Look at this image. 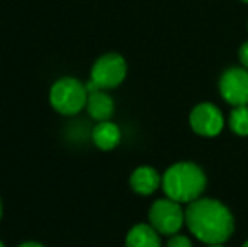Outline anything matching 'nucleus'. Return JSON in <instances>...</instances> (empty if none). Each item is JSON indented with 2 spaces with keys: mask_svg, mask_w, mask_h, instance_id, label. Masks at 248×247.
Returning <instances> with one entry per match:
<instances>
[{
  "mask_svg": "<svg viewBox=\"0 0 248 247\" xmlns=\"http://www.w3.org/2000/svg\"><path fill=\"white\" fill-rule=\"evenodd\" d=\"M186 225L204 244H225L235 231V218L225 203L201 197L186 208Z\"/></svg>",
  "mask_w": 248,
  "mask_h": 247,
  "instance_id": "nucleus-1",
  "label": "nucleus"
},
{
  "mask_svg": "<svg viewBox=\"0 0 248 247\" xmlns=\"http://www.w3.org/2000/svg\"><path fill=\"white\" fill-rule=\"evenodd\" d=\"M162 190L166 197L179 203H191L206 190V175L194 163H176L164 173Z\"/></svg>",
  "mask_w": 248,
  "mask_h": 247,
  "instance_id": "nucleus-2",
  "label": "nucleus"
},
{
  "mask_svg": "<svg viewBox=\"0 0 248 247\" xmlns=\"http://www.w3.org/2000/svg\"><path fill=\"white\" fill-rule=\"evenodd\" d=\"M88 88L75 76H62L52 83L49 90V103L58 114L71 117L86 109Z\"/></svg>",
  "mask_w": 248,
  "mask_h": 247,
  "instance_id": "nucleus-3",
  "label": "nucleus"
},
{
  "mask_svg": "<svg viewBox=\"0 0 248 247\" xmlns=\"http://www.w3.org/2000/svg\"><path fill=\"white\" fill-rule=\"evenodd\" d=\"M149 224L160 235H174L186 224V210H183L179 201L166 197L155 200L149 210Z\"/></svg>",
  "mask_w": 248,
  "mask_h": 247,
  "instance_id": "nucleus-4",
  "label": "nucleus"
},
{
  "mask_svg": "<svg viewBox=\"0 0 248 247\" xmlns=\"http://www.w3.org/2000/svg\"><path fill=\"white\" fill-rule=\"evenodd\" d=\"M127 76V63L118 53H107L93 63L90 82L101 90H113Z\"/></svg>",
  "mask_w": 248,
  "mask_h": 247,
  "instance_id": "nucleus-5",
  "label": "nucleus"
},
{
  "mask_svg": "<svg viewBox=\"0 0 248 247\" xmlns=\"http://www.w3.org/2000/svg\"><path fill=\"white\" fill-rule=\"evenodd\" d=\"M219 93L233 107L248 105V69L228 68L219 78Z\"/></svg>",
  "mask_w": 248,
  "mask_h": 247,
  "instance_id": "nucleus-6",
  "label": "nucleus"
},
{
  "mask_svg": "<svg viewBox=\"0 0 248 247\" xmlns=\"http://www.w3.org/2000/svg\"><path fill=\"white\" fill-rule=\"evenodd\" d=\"M189 125L196 134L204 137H215L223 131L225 119L221 110L213 103H199L191 110Z\"/></svg>",
  "mask_w": 248,
  "mask_h": 247,
  "instance_id": "nucleus-7",
  "label": "nucleus"
},
{
  "mask_svg": "<svg viewBox=\"0 0 248 247\" xmlns=\"http://www.w3.org/2000/svg\"><path fill=\"white\" fill-rule=\"evenodd\" d=\"M88 88V100H86V112L96 122H103V120H110L115 112V102L107 90L96 88L92 82L86 83Z\"/></svg>",
  "mask_w": 248,
  "mask_h": 247,
  "instance_id": "nucleus-8",
  "label": "nucleus"
},
{
  "mask_svg": "<svg viewBox=\"0 0 248 247\" xmlns=\"http://www.w3.org/2000/svg\"><path fill=\"white\" fill-rule=\"evenodd\" d=\"M159 186H162V176L152 166H139L130 175V188L137 195L149 197Z\"/></svg>",
  "mask_w": 248,
  "mask_h": 247,
  "instance_id": "nucleus-9",
  "label": "nucleus"
},
{
  "mask_svg": "<svg viewBox=\"0 0 248 247\" xmlns=\"http://www.w3.org/2000/svg\"><path fill=\"white\" fill-rule=\"evenodd\" d=\"M92 141L100 151H111L115 149L122 141V132L115 122L111 120H103L93 127Z\"/></svg>",
  "mask_w": 248,
  "mask_h": 247,
  "instance_id": "nucleus-10",
  "label": "nucleus"
},
{
  "mask_svg": "<svg viewBox=\"0 0 248 247\" xmlns=\"http://www.w3.org/2000/svg\"><path fill=\"white\" fill-rule=\"evenodd\" d=\"M125 247H162L160 234L150 224H137L128 231Z\"/></svg>",
  "mask_w": 248,
  "mask_h": 247,
  "instance_id": "nucleus-11",
  "label": "nucleus"
},
{
  "mask_svg": "<svg viewBox=\"0 0 248 247\" xmlns=\"http://www.w3.org/2000/svg\"><path fill=\"white\" fill-rule=\"evenodd\" d=\"M228 122L236 135H248V105L233 107Z\"/></svg>",
  "mask_w": 248,
  "mask_h": 247,
  "instance_id": "nucleus-12",
  "label": "nucleus"
},
{
  "mask_svg": "<svg viewBox=\"0 0 248 247\" xmlns=\"http://www.w3.org/2000/svg\"><path fill=\"white\" fill-rule=\"evenodd\" d=\"M166 247H193V242H191V239L187 235H181L177 232V234L170 235Z\"/></svg>",
  "mask_w": 248,
  "mask_h": 247,
  "instance_id": "nucleus-13",
  "label": "nucleus"
},
{
  "mask_svg": "<svg viewBox=\"0 0 248 247\" xmlns=\"http://www.w3.org/2000/svg\"><path fill=\"white\" fill-rule=\"evenodd\" d=\"M238 56H240V63L243 65V68L248 69V41L242 44V48H240V51H238Z\"/></svg>",
  "mask_w": 248,
  "mask_h": 247,
  "instance_id": "nucleus-14",
  "label": "nucleus"
},
{
  "mask_svg": "<svg viewBox=\"0 0 248 247\" xmlns=\"http://www.w3.org/2000/svg\"><path fill=\"white\" fill-rule=\"evenodd\" d=\"M17 247H46V246H43L41 242H36V241H27V242H22V244H19Z\"/></svg>",
  "mask_w": 248,
  "mask_h": 247,
  "instance_id": "nucleus-15",
  "label": "nucleus"
},
{
  "mask_svg": "<svg viewBox=\"0 0 248 247\" xmlns=\"http://www.w3.org/2000/svg\"><path fill=\"white\" fill-rule=\"evenodd\" d=\"M2 215H3V205H2V198H0V220H2Z\"/></svg>",
  "mask_w": 248,
  "mask_h": 247,
  "instance_id": "nucleus-16",
  "label": "nucleus"
},
{
  "mask_svg": "<svg viewBox=\"0 0 248 247\" xmlns=\"http://www.w3.org/2000/svg\"><path fill=\"white\" fill-rule=\"evenodd\" d=\"M208 247H225L223 244H213V246H208Z\"/></svg>",
  "mask_w": 248,
  "mask_h": 247,
  "instance_id": "nucleus-17",
  "label": "nucleus"
},
{
  "mask_svg": "<svg viewBox=\"0 0 248 247\" xmlns=\"http://www.w3.org/2000/svg\"><path fill=\"white\" fill-rule=\"evenodd\" d=\"M0 247H5V244L2 242V239H0Z\"/></svg>",
  "mask_w": 248,
  "mask_h": 247,
  "instance_id": "nucleus-18",
  "label": "nucleus"
},
{
  "mask_svg": "<svg viewBox=\"0 0 248 247\" xmlns=\"http://www.w3.org/2000/svg\"><path fill=\"white\" fill-rule=\"evenodd\" d=\"M242 247H248V241H247V242H245V244H243Z\"/></svg>",
  "mask_w": 248,
  "mask_h": 247,
  "instance_id": "nucleus-19",
  "label": "nucleus"
},
{
  "mask_svg": "<svg viewBox=\"0 0 248 247\" xmlns=\"http://www.w3.org/2000/svg\"><path fill=\"white\" fill-rule=\"evenodd\" d=\"M242 2H245V3H248V0H242Z\"/></svg>",
  "mask_w": 248,
  "mask_h": 247,
  "instance_id": "nucleus-20",
  "label": "nucleus"
}]
</instances>
